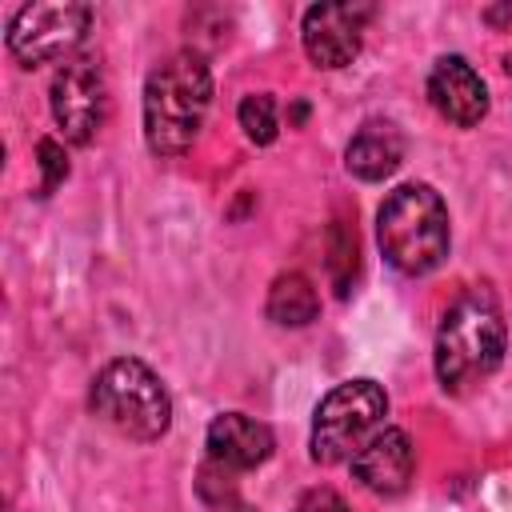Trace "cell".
I'll return each instance as SVG.
<instances>
[{
  "label": "cell",
  "mask_w": 512,
  "mask_h": 512,
  "mask_svg": "<svg viewBox=\"0 0 512 512\" xmlns=\"http://www.w3.org/2000/svg\"><path fill=\"white\" fill-rule=\"evenodd\" d=\"M388 396L376 380H344L336 384L312 416V460L316 464H352V456L384 428Z\"/></svg>",
  "instance_id": "5b68a950"
},
{
  "label": "cell",
  "mask_w": 512,
  "mask_h": 512,
  "mask_svg": "<svg viewBox=\"0 0 512 512\" xmlns=\"http://www.w3.org/2000/svg\"><path fill=\"white\" fill-rule=\"evenodd\" d=\"M416 472V448L408 432L400 428H380L356 456H352V476L372 492V496H400Z\"/></svg>",
  "instance_id": "30bf717a"
},
{
  "label": "cell",
  "mask_w": 512,
  "mask_h": 512,
  "mask_svg": "<svg viewBox=\"0 0 512 512\" xmlns=\"http://www.w3.org/2000/svg\"><path fill=\"white\" fill-rule=\"evenodd\" d=\"M376 240L384 260L404 276H428L444 264L452 232L448 208L432 184H400L376 212Z\"/></svg>",
  "instance_id": "3957f363"
},
{
  "label": "cell",
  "mask_w": 512,
  "mask_h": 512,
  "mask_svg": "<svg viewBox=\"0 0 512 512\" xmlns=\"http://www.w3.org/2000/svg\"><path fill=\"white\" fill-rule=\"evenodd\" d=\"M292 512H352L332 488H316V492H308Z\"/></svg>",
  "instance_id": "e0dca14e"
},
{
  "label": "cell",
  "mask_w": 512,
  "mask_h": 512,
  "mask_svg": "<svg viewBox=\"0 0 512 512\" xmlns=\"http://www.w3.org/2000/svg\"><path fill=\"white\" fill-rule=\"evenodd\" d=\"M88 404L112 432H120L124 440H136V444L160 440L172 424V396H168L164 380L136 356L108 360L92 380Z\"/></svg>",
  "instance_id": "277c9868"
},
{
  "label": "cell",
  "mask_w": 512,
  "mask_h": 512,
  "mask_svg": "<svg viewBox=\"0 0 512 512\" xmlns=\"http://www.w3.org/2000/svg\"><path fill=\"white\" fill-rule=\"evenodd\" d=\"M264 312L272 324L280 328H304L316 320L320 312V296L312 288V280L304 272H280L272 284H268V300H264Z\"/></svg>",
  "instance_id": "4fadbf2b"
},
{
  "label": "cell",
  "mask_w": 512,
  "mask_h": 512,
  "mask_svg": "<svg viewBox=\"0 0 512 512\" xmlns=\"http://www.w3.org/2000/svg\"><path fill=\"white\" fill-rule=\"evenodd\" d=\"M504 72H512V52H508V56H504Z\"/></svg>",
  "instance_id": "ac0fdd59"
},
{
  "label": "cell",
  "mask_w": 512,
  "mask_h": 512,
  "mask_svg": "<svg viewBox=\"0 0 512 512\" xmlns=\"http://www.w3.org/2000/svg\"><path fill=\"white\" fill-rule=\"evenodd\" d=\"M344 164L356 180H388L404 164V132L392 120H364L344 148Z\"/></svg>",
  "instance_id": "7c38bea8"
},
{
  "label": "cell",
  "mask_w": 512,
  "mask_h": 512,
  "mask_svg": "<svg viewBox=\"0 0 512 512\" xmlns=\"http://www.w3.org/2000/svg\"><path fill=\"white\" fill-rule=\"evenodd\" d=\"M236 120L244 128V136L252 144H272L280 132V116H276V100L268 92H248L236 108Z\"/></svg>",
  "instance_id": "9a60e30c"
},
{
  "label": "cell",
  "mask_w": 512,
  "mask_h": 512,
  "mask_svg": "<svg viewBox=\"0 0 512 512\" xmlns=\"http://www.w3.org/2000/svg\"><path fill=\"white\" fill-rule=\"evenodd\" d=\"M212 104V72L196 48L160 60L144 80V140L156 156L172 160L192 148Z\"/></svg>",
  "instance_id": "6da1fadb"
},
{
  "label": "cell",
  "mask_w": 512,
  "mask_h": 512,
  "mask_svg": "<svg viewBox=\"0 0 512 512\" xmlns=\"http://www.w3.org/2000/svg\"><path fill=\"white\" fill-rule=\"evenodd\" d=\"M36 164H40V196H52V192L64 184V176H68V156H64V148H60L52 136H44V140L36 144Z\"/></svg>",
  "instance_id": "2e32d148"
},
{
  "label": "cell",
  "mask_w": 512,
  "mask_h": 512,
  "mask_svg": "<svg viewBox=\"0 0 512 512\" xmlns=\"http://www.w3.org/2000/svg\"><path fill=\"white\" fill-rule=\"evenodd\" d=\"M372 4H312L300 20L304 52L316 68H344L360 56Z\"/></svg>",
  "instance_id": "ba28073f"
},
{
  "label": "cell",
  "mask_w": 512,
  "mask_h": 512,
  "mask_svg": "<svg viewBox=\"0 0 512 512\" xmlns=\"http://www.w3.org/2000/svg\"><path fill=\"white\" fill-rule=\"evenodd\" d=\"M356 268H360V252H356V232L348 224H332L328 228V276L336 284V296H348L352 280H356Z\"/></svg>",
  "instance_id": "5bb4252c"
},
{
  "label": "cell",
  "mask_w": 512,
  "mask_h": 512,
  "mask_svg": "<svg viewBox=\"0 0 512 512\" xmlns=\"http://www.w3.org/2000/svg\"><path fill=\"white\" fill-rule=\"evenodd\" d=\"M428 100L456 128H472V124H480L488 116V88H484L480 72L464 56H440L432 64Z\"/></svg>",
  "instance_id": "9c48e42d"
},
{
  "label": "cell",
  "mask_w": 512,
  "mask_h": 512,
  "mask_svg": "<svg viewBox=\"0 0 512 512\" xmlns=\"http://www.w3.org/2000/svg\"><path fill=\"white\" fill-rule=\"evenodd\" d=\"M504 360V316L496 300L480 288L452 300L436 328V380L444 392L460 396L488 380Z\"/></svg>",
  "instance_id": "7a4b0ae2"
},
{
  "label": "cell",
  "mask_w": 512,
  "mask_h": 512,
  "mask_svg": "<svg viewBox=\"0 0 512 512\" xmlns=\"http://www.w3.org/2000/svg\"><path fill=\"white\" fill-rule=\"evenodd\" d=\"M92 28V8L76 0H36L16 8L8 20V52L20 68H36L48 60H72L80 40Z\"/></svg>",
  "instance_id": "8992f818"
},
{
  "label": "cell",
  "mask_w": 512,
  "mask_h": 512,
  "mask_svg": "<svg viewBox=\"0 0 512 512\" xmlns=\"http://www.w3.org/2000/svg\"><path fill=\"white\" fill-rule=\"evenodd\" d=\"M276 440L272 428L244 416V412H220L208 424V460L224 472H248L260 468L272 456Z\"/></svg>",
  "instance_id": "8fae6325"
},
{
  "label": "cell",
  "mask_w": 512,
  "mask_h": 512,
  "mask_svg": "<svg viewBox=\"0 0 512 512\" xmlns=\"http://www.w3.org/2000/svg\"><path fill=\"white\" fill-rule=\"evenodd\" d=\"M48 104H52V120L64 132V140L88 144L108 116V88H104V72L96 68V60L88 56L64 60L52 76Z\"/></svg>",
  "instance_id": "52a82bcc"
}]
</instances>
